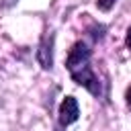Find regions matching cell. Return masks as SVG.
Here are the masks:
<instances>
[{
	"label": "cell",
	"instance_id": "1",
	"mask_svg": "<svg viewBox=\"0 0 131 131\" xmlns=\"http://www.w3.org/2000/svg\"><path fill=\"white\" fill-rule=\"evenodd\" d=\"M66 70L74 84L86 88L96 98L102 96V82L92 68V43L78 39L66 55Z\"/></svg>",
	"mask_w": 131,
	"mask_h": 131
},
{
	"label": "cell",
	"instance_id": "2",
	"mask_svg": "<svg viewBox=\"0 0 131 131\" xmlns=\"http://www.w3.org/2000/svg\"><path fill=\"white\" fill-rule=\"evenodd\" d=\"M53 53H55V33L45 29L41 33V39H39V45H37V53H35V59L41 66V70L51 72V68H53Z\"/></svg>",
	"mask_w": 131,
	"mask_h": 131
},
{
	"label": "cell",
	"instance_id": "3",
	"mask_svg": "<svg viewBox=\"0 0 131 131\" xmlns=\"http://www.w3.org/2000/svg\"><path fill=\"white\" fill-rule=\"evenodd\" d=\"M80 119V104H78V98L76 96H63V100L59 102V108H57V123L61 129L70 127L72 123H76Z\"/></svg>",
	"mask_w": 131,
	"mask_h": 131
},
{
	"label": "cell",
	"instance_id": "4",
	"mask_svg": "<svg viewBox=\"0 0 131 131\" xmlns=\"http://www.w3.org/2000/svg\"><path fill=\"white\" fill-rule=\"evenodd\" d=\"M86 35L90 37L92 45H94V43H100V41L106 37V27H104L102 23H90L88 29H86Z\"/></svg>",
	"mask_w": 131,
	"mask_h": 131
},
{
	"label": "cell",
	"instance_id": "5",
	"mask_svg": "<svg viewBox=\"0 0 131 131\" xmlns=\"http://www.w3.org/2000/svg\"><path fill=\"white\" fill-rule=\"evenodd\" d=\"M115 4H117V0H96V8L102 12H108Z\"/></svg>",
	"mask_w": 131,
	"mask_h": 131
},
{
	"label": "cell",
	"instance_id": "6",
	"mask_svg": "<svg viewBox=\"0 0 131 131\" xmlns=\"http://www.w3.org/2000/svg\"><path fill=\"white\" fill-rule=\"evenodd\" d=\"M125 47H127V49L131 51V27H129V29L125 31Z\"/></svg>",
	"mask_w": 131,
	"mask_h": 131
},
{
	"label": "cell",
	"instance_id": "7",
	"mask_svg": "<svg viewBox=\"0 0 131 131\" xmlns=\"http://www.w3.org/2000/svg\"><path fill=\"white\" fill-rule=\"evenodd\" d=\"M125 104H127V108H131V84L125 90Z\"/></svg>",
	"mask_w": 131,
	"mask_h": 131
},
{
	"label": "cell",
	"instance_id": "8",
	"mask_svg": "<svg viewBox=\"0 0 131 131\" xmlns=\"http://www.w3.org/2000/svg\"><path fill=\"white\" fill-rule=\"evenodd\" d=\"M55 131H63V129H55Z\"/></svg>",
	"mask_w": 131,
	"mask_h": 131
}]
</instances>
